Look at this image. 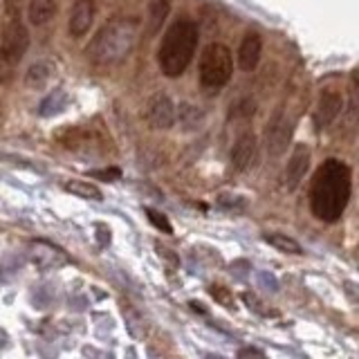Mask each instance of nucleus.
<instances>
[{"label":"nucleus","mask_w":359,"mask_h":359,"mask_svg":"<svg viewBox=\"0 0 359 359\" xmlns=\"http://www.w3.org/2000/svg\"><path fill=\"white\" fill-rule=\"evenodd\" d=\"M22 0H5V16H20Z\"/></svg>","instance_id":"28"},{"label":"nucleus","mask_w":359,"mask_h":359,"mask_svg":"<svg viewBox=\"0 0 359 359\" xmlns=\"http://www.w3.org/2000/svg\"><path fill=\"white\" fill-rule=\"evenodd\" d=\"M200 32L194 20L182 18L175 20L162 36L160 48H157V65L160 72L168 79H177L187 72L198 50Z\"/></svg>","instance_id":"3"},{"label":"nucleus","mask_w":359,"mask_h":359,"mask_svg":"<svg viewBox=\"0 0 359 359\" xmlns=\"http://www.w3.org/2000/svg\"><path fill=\"white\" fill-rule=\"evenodd\" d=\"M144 117H146V121H149L151 128L168 130L175 123V104L168 95L157 93L149 99V104H146Z\"/></svg>","instance_id":"6"},{"label":"nucleus","mask_w":359,"mask_h":359,"mask_svg":"<svg viewBox=\"0 0 359 359\" xmlns=\"http://www.w3.org/2000/svg\"><path fill=\"white\" fill-rule=\"evenodd\" d=\"M146 213H149V220H151L160 231H164V233H173L171 222H168V220L162 216V213H157V211H153V209H146Z\"/></svg>","instance_id":"25"},{"label":"nucleus","mask_w":359,"mask_h":359,"mask_svg":"<svg viewBox=\"0 0 359 359\" xmlns=\"http://www.w3.org/2000/svg\"><path fill=\"white\" fill-rule=\"evenodd\" d=\"M233 74V54L224 43H209L200 54L198 76L207 90H220Z\"/></svg>","instance_id":"4"},{"label":"nucleus","mask_w":359,"mask_h":359,"mask_svg":"<svg viewBox=\"0 0 359 359\" xmlns=\"http://www.w3.org/2000/svg\"><path fill=\"white\" fill-rule=\"evenodd\" d=\"M168 11H171V3L168 0H151L149 3V14H146L144 22H146V36H155L157 32L162 29V22L166 20Z\"/></svg>","instance_id":"15"},{"label":"nucleus","mask_w":359,"mask_h":359,"mask_svg":"<svg viewBox=\"0 0 359 359\" xmlns=\"http://www.w3.org/2000/svg\"><path fill=\"white\" fill-rule=\"evenodd\" d=\"M250 269H252V265L247 263V261H236V263L231 265V274H236L238 278H245Z\"/></svg>","instance_id":"26"},{"label":"nucleus","mask_w":359,"mask_h":359,"mask_svg":"<svg viewBox=\"0 0 359 359\" xmlns=\"http://www.w3.org/2000/svg\"><path fill=\"white\" fill-rule=\"evenodd\" d=\"M29 261L39 269H59L67 263V254L48 241H36L29 245Z\"/></svg>","instance_id":"9"},{"label":"nucleus","mask_w":359,"mask_h":359,"mask_svg":"<svg viewBox=\"0 0 359 359\" xmlns=\"http://www.w3.org/2000/svg\"><path fill=\"white\" fill-rule=\"evenodd\" d=\"M93 175H97V177H106L108 182H115V180H117L121 173H119V168H108V171H95Z\"/></svg>","instance_id":"29"},{"label":"nucleus","mask_w":359,"mask_h":359,"mask_svg":"<svg viewBox=\"0 0 359 359\" xmlns=\"http://www.w3.org/2000/svg\"><path fill=\"white\" fill-rule=\"evenodd\" d=\"M341 110H344L341 93H337V90H332V88L323 90V93L319 95L317 108H314V123H317V128L330 126V123L341 115Z\"/></svg>","instance_id":"10"},{"label":"nucleus","mask_w":359,"mask_h":359,"mask_svg":"<svg viewBox=\"0 0 359 359\" xmlns=\"http://www.w3.org/2000/svg\"><path fill=\"white\" fill-rule=\"evenodd\" d=\"M245 301L250 303V308H252V310H256L258 314H265V317H267V314H272V310H265V308H263V303L258 301L254 294H245Z\"/></svg>","instance_id":"27"},{"label":"nucleus","mask_w":359,"mask_h":359,"mask_svg":"<svg viewBox=\"0 0 359 359\" xmlns=\"http://www.w3.org/2000/svg\"><path fill=\"white\" fill-rule=\"evenodd\" d=\"M308 168H310V149L306 144H297L287 160L285 173H283V182H285L287 191H294L301 184V180L306 177Z\"/></svg>","instance_id":"11"},{"label":"nucleus","mask_w":359,"mask_h":359,"mask_svg":"<svg viewBox=\"0 0 359 359\" xmlns=\"http://www.w3.org/2000/svg\"><path fill=\"white\" fill-rule=\"evenodd\" d=\"M256 110L254 99H241L231 104V117H252Z\"/></svg>","instance_id":"24"},{"label":"nucleus","mask_w":359,"mask_h":359,"mask_svg":"<svg viewBox=\"0 0 359 359\" xmlns=\"http://www.w3.org/2000/svg\"><path fill=\"white\" fill-rule=\"evenodd\" d=\"M247 355H258V357H263V351H256V348H243V351H238V357H247Z\"/></svg>","instance_id":"30"},{"label":"nucleus","mask_w":359,"mask_h":359,"mask_svg":"<svg viewBox=\"0 0 359 359\" xmlns=\"http://www.w3.org/2000/svg\"><path fill=\"white\" fill-rule=\"evenodd\" d=\"M52 74H54V65L50 61H36L27 67L22 81H25V88H29V90H41L50 83Z\"/></svg>","instance_id":"16"},{"label":"nucleus","mask_w":359,"mask_h":359,"mask_svg":"<svg viewBox=\"0 0 359 359\" xmlns=\"http://www.w3.org/2000/svg\"><path fill=\"white\" fill-rule=\"evenodd\" d=\"M142 25L137 18H115L101 27L93 41L88 43L86 56L97 65H115L121 63L135 50L140 41Z\"/></svg>","instance_id":"2"},{"label":"nucleus","mask_w":359,"mask_h":359,"mask_svg":"<svg viewBox=\"0 0 359 359\" xmlns=\"http://www.w3.org/2000/svg\"><path fill=\"white\" fill-rule=\"evenodd\" d=\"M175 119H180L184 130H198L202 126V121H205V115H202L200 108L191 106V104H182L180 110L175 108Z\"/></svg>","instance_id":"20"},{"label":"nucleus","mask_w":359,"mask_h":359,"mask_svg":"<svg viewBox=\"0 0 359 359\" xmlns=\"http://www.w3.org/2000/svg\"><path fill=\"white\" fill-rule=\"evenodd\" d=\"M261 54H263V39L258 32H247L243 41H241V48H238V67L243 72H252L256 70V65L261 63Z\"/></svg>","instance_id":"13"},{"label":"nucleus","mask_w":359,"mask_h":359,"mask_svg":"<svg viewBox=\"0 0 359 359\" xmlns=\"http://www.w3.org/2000/svg\"><path fill=\"white\" fill-rule=\"evenodd\" d=\"M258 162V140L254 133H243L231 149V166L236 171H250Z\"/></svg>","instance_id":"7"},{"label":"nucleus","mask_w":359,"mask_h":359,"mask_svg":"<svg viewBox=\"0 0 359 359\" xmlns=\"http://www.w3.org/2000/svg\"><path fill=\"white\" fill-rule=\"evenodd\" d=\"M95 22V0H76L67 18V32L72 39H81Z\"/></svg>","instance_id":"12"},{"label":"nucleus","mask_w":359,"mask_h":359,"mask_svg":"<svg viewBox=\"0 0 359 359\" xmlns=\"http://www.w3.org/2000/svg\"><path fill=\"white\" fill-rule=\"evenodd\" d=\"M63 146L70 151H86L95 153V144H101V137L97 135V130H90V126H81L74 130H67L65 137H61Z\"/></svg>","instance_id":"14"},{"label":"nucleus","mask_w":359,"mask_h":359,"mask_svg":"<svg viewBox=\"0 0 359 359\" xmlns=\"http://www.w3.org/2000/svg\"><path fill=\"white\" fill-rule=\"evenodd\" d=\"M67 194H72L76 198H83V200H104V194H101V189L93 182H88V180H70V182L63 184Z\"/></svg>","instance_id":"19"},{"label":"nucleus","mask_w":359,"mask_h":359,"mask_svg":"<svg viewBox=\"0 0 359 359\" xmlns=\"http://www.w3.org/2000/svg\"><path fill=\"white\" fill-rule=\"evenodd\" d=\"M265 137H267V151H269V155L278 157L280 153L287 149V142L292 137V121L287 119V115H285L283 110H278L276 115L269 119Z\"/></svg>","instance_id":"8"},{"label":"nucleus","mask_w":359,"mask_h":359,"mask_svg":"<svg viewBox=\"0 0 359 359\" xmlns=\"http://www.w3.org/2000/svg\"><path fill=\"white\" fill-rule=\"evenodd\" d=\"M16 67H18V61H14L3 48H0V86H7L11 79H14Z\"/></svg>","instance_id":"22"},{"label":"nucleus","mask_w":359,"mask_h":359,"mask_svg":"<svg viewBox=\"0 0 359 359\" xmlns=\"http://www.w3.org/2000/svg\"><path fill=\"white\" fill-rule=\"evenodd\" d=\"M67 104H70V95H67L63 88H56V90H52V93L41 101L39 115L41 117H56V115H61V112L67 108Z\"/></svg>","instance_id":"17"},{"label":"nucleus","mask_w":359,"mask_h":359,"mask_svg":"<svg viewBox=\"0 0 359 359\" xmlns=\"http://www.w3.org/2000/svg\"><path fill=\"white\" fill-rule=\"evenodd\" d=\"M209 294H211L213 299H216V303H220L222 308H227V310H233V308H236V301H233V294H231V290H229V287L213 283V285L209 287Z\"/></svg>","instance_id":"23"},{"label":"nucleus","mask_w":359,"mask_h":359,"mask_svg":"<svg viewBox=\"0 0 359 359\" xmlns=\"http://www.w3.org/2000/svg\"><path fill=\"white\" fill-rule=\"evenodd\" d=\"M56 14V3L54 0H29L27 5V18L32 25H45V22H50L52 16Z\"/></svg>","instance_id":"18"},{"label":"nucleus","mask_w":359,"mask_h":359,"mask_svg":"<svg viewBox=\"0 0 359 359\" xmlns=\"http://www.w3.org/2000/svg\"><path fill=\"white\" fill-rule=\"evenodd\" d=\"M263 241H265L267 245H272L276 252H283V254H294V256L303 254L301 245H299L294 238H290L287 233H265V236H263Z\"/></svg>","instance_id":"21"},{"label":"nucleus","mask_w":359,"mask_h":359,"mask_svg":"<svg viewBox=\"0 0 359 359\" xmlns=\"http://www.w3.org/2000/svg\"><path fill=\"white\" fill-rule=\"evenodd\" d=\"M14 61H22L27 48H29V32L22 25L20 16H5L3 25V45H0Z\"/></svg>","instance_id":"5"},{"label":"nucleus","mask_w":359,"mask_h":359,"mask_svg":"<svg viewBox=\"0 0 359 359\" xmlns=\"http://www.w3.org/2000/svg\"><path fill=\"white\" fill-rule=\"evenodd\" d=\"M351 191V168L334 157L325 160L317 168L310 184V209L314 218L321 222H337L348 207Z\"/></svg>","instance_id":"1"}]
</instances>
